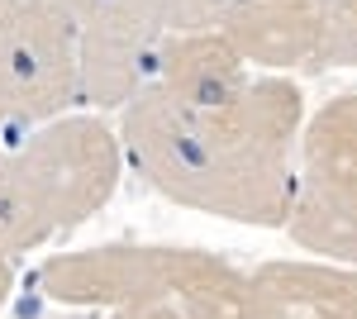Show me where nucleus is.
<instances>
[{"label": "nucleus", "mask_w": 357, "mask_h": 319, "mask_svg": "<svg viewBox=\"0 0 357 319\" xmlns=\"http://www.w3.org/2000/svg\"><path fill=\"white\" fill-rule=\"evenodd\" d=\"M10 291H15V262H10V258H0V310H5Z\"/></svg>", "instance_id": "f3484780"}, {"label": "nucleus", "mask_w": 357, "mask_h": 319, "mask_svg": "<svg viewBox=\"0 0 357 319\" xmlns=\"http://www.w3.org/2000/svg\"><path fill=\"white\" fill-rule=\"evenodd\" d=\"M229 0H148V15L167 34H200V29H220Z\"/></svg>", "instance_id": "ddd939ff"}, {"label": "nucleus", "mask_w": 357, "mask_h": 319, "mask_svg": "<svg viewBox=\"0 0 357 319\" xmlns=\"http://www.w3.org/2000/svg\"><path fill=\"white\" fill-rule=\"evenodd\" d=\"M172 305L186 319H257L248 272L200 248H172Z\"/></svg>", "instance_id": "9d476101"}, {"label": "nucleus", "mask_w": 357, "mask_h": 319, "mask_svg": "<svg viewBox=\"0 0 357 319\" xmlns=\"http://www.w3.org/2000/svg\"><path fill=\"white\" fill-rule=\"evenodd\" d=\"M305 133V96L286 77H252L234 105L195 114L162 91L119 110L124 158L172 205L286 229L296 200V143Z\"/></svg>", "instance_id": "f257e3e1"}, {"label": "nucleus", "mask_w": 357, "mask_h": 319, "mask_svg": "<svg viewBox=\"0 0 357 319\" xmlns=\"http://www.w3.org/2000/svg\"><path fill=\"white\" fill-rule=\"evenodd\" d=\"M248 281L257 319H357V267L276 258Z\"/></svg>", "instance_id": "0eeeda50"}, {"label": "nucleus", "mask_w": 357, "mask_h": 319, "mask_svg": "<svg viewBox=\"0 0 357 319\" xmlns=\"http://www.w3.org/2000/svg\"><path fill=\"white\" fill-rule=\"evenodd\" d=\"M57 10L77 24H105V20H134V15H148V0H53ZM153 20V15H148Z\"/></svg>", "instance_id": "2eb2a0df"}, {"label": "nucleus", "mask_w": 357, "mask_h": 319, "mask_svg": "<svg viewBox=\"0 0 357 319\" xmlns=\"http://www.w3.org/2000/svg\"><path fill=\"white\" fill-rule=\"evenodd\" d=\"M329 15V67H357V0H324Z\"/></svg>", "instance_id": "4468645a"}, {"label": "nucleus", "mask_w": 357, "mask_h": 319, "mask_svg": "<svg viewBox=\"0 0 357 319\" xmlns=\"http://www.w3.org/2000/svg\"><path fill=\"white\" fill-rule=\"evenodd\" d=\"M24 129V124H20V119H15V114H10V110L0 105V143H5V138H10V133H20Z\"/></svg>", "instance_id": "a211bd4d"}, {"label": "nucleus", "mask_w": 357, "mask_h": 319, "mask_svg": "<svg viewBox=\"0 0 357 319\" xmlns=\"http://www.w3.org/2000/svg\"><path fill=\"white\" fill-rule=\"evenodd\" d=\"M220 34L267 77L324 72L329 67V15L324 0H229Z\"/></svg>", "instance_id": "423d86ee"}, {"label": "nucleus", "mask_w": 357, "mask_h": 319, "mask_svg": "<svg viewBox=\"0 0 357 319\" xmlns=\"http://www.w3.org/2000/svg\"><path fill=\"white\" fill-rule=\"evenodd\" d=\"M105 319H186L172 300H158V305H134V310H110Z\"/></svg>", "instance_id": "dca6fc26"}, {"label": "nucleus", "mask_w": 357, "mask_h": 319, "mask_svg": "<svg viewBox=\"0 0 357 319\" xmlns=\"http://www.w3.org/2000/svg\"><path fill=\"white\" fill-rule=\"evenodd\" d=\"M286 239L305 253H319V262L357 267V191L319 172H301Z\"/></svg>", "instance_id": "1a4fd4ad"}, {"label": "nucleus", "mask_w": 357, "mask_h": 319, "mask_svg": "<svg viewBox=\"0 0 357 319\" xmlns=\"http://www.w3.org/2000/svg\"><path fill=\"white\" fill-rule=\"evenodd\" d=\"M172 38L158 20H105L82 29V105L129 110L138 96L162 86Z\"/></svg>", "instance_id": "39448f33"}, {"label": "nucleus", "mask_w": 357, "mask_h": 319, "mask_svg": "<svg viewBox=\"0 0 357 319\" xmlns=\"http://www.w3.org/2000/svg\"><path fill=\"white\" fill-rule=\"evenodd\" d=\"M0 105L24 129L82 105V24L53 0H0Z\"/></svg>", "instance_id": "7ed1b4c3"}, {"label": "nucleus", "mask_w": 357, "mask_h": 319, "mask_svg": "<svg viewBox=\"0 0 357 319\" xmlns=\"http://www.w3.org/2000/svg\"><path fill=\"white\" fill-rule=\"evenodd\" d=\"M33 286L72 310H134L172 300V248L153 243H100L53 253L33 272Z\"/></svg>", "instance_id": "20e7f679"}, {"label": "nucleus", "mask_w": 357, "mask_h": 319, "mask_svg": "<svg viewBox=\"0 0 357 319\" xmlns=\"http://www.w3.org/2000/svg\"><path fill=\"white\" fill-rule=\"evenodd\" d=\"M10 153L57 234H72L105 210L129 162L119 129H110L100 114H62L53 124H38Z\"/></svg>", "instance_id": "f03ea898"}, {"label": "nucleus", "mask_w": 357, "mask_h": 319, "mask_svg": "<svg viewBox=\"0 0 357 319\" xmlns=\"http://www.w3.org/2000/svg\"><path fill=\"white\" fill-rule=\"evenodd\" d=\"M53 219L38 205L33 186L24 181L15 153H0V258H20V253H33L53 239Z\"/></svg>", "instance_id": "f8f14e48"}, {"label": "nucleus", "mask_w": 357, "mask_h": 319, "mask_svg": "<svg viewBox=\"0 0 357 319\" xmlns=\"http://www.w3.org/2000/svg\"><path fill=\"white\" fill-rule=\"evenodd\" d=\"M301 172H319L357 191V91L333 96L305 119L301 133Z\"/></svg>", "instance_id": "9b49d317"}, {"label": "nucleus", "mask_w": 357, "mask_h": 319, "mask_svg": "<svg viewBox=\"0 0 357 319\" xmlns=\"http://www.w3.org/2000/svg\"><path fill=\"white\" fill-rule=\"evenodd\" d=\"M252 86V67L243 53L224 38L220 29H200V34H176L172 53L162 67V96L176 105L195 110V114H215V110L234 105Z\"/></svg>", "instance_id": "6e6552de"}]
</instances>
